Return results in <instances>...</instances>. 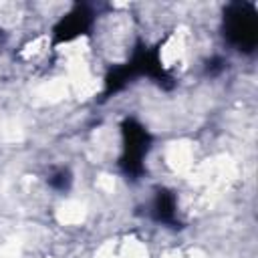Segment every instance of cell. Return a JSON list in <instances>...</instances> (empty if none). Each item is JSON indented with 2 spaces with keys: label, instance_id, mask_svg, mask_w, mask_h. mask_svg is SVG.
<instances>
[{
  "label": "cell",
  "instance_id": "obj_2",
  "mask_svg": "<svg viewBox=\"0 0 258 258\" xmlns=\"http://www.w3.org/2000/svg\"><path fill=\"white\" fill-rule=\"evenodd\" d=\"M224 38L240 52L252 54L258 46V10L252 2L236 0L222 14Z\"/></svg>",
  "mask_w": 258,
  "mask_h": 258
},
{
  "label": "cell",
  "instance_id": "obj_6",
  "mask_svg": "<svg viewBox=\"0 0 258 258\" xmlns=\"http://www.w3.org/2000/svg\"><path fill=\"white\" fill-rule=\"evenodd\" d=\"M50 187H54L56 191H67L71 187V173L69 169H56L50 177H48Z\"/></svg>",
  "mask_w": 258,
  "mask_h": 258
},
{
  "label": "cell",
  "instance_id": "obj_3",
  "mask_svg": "<svg viewBox=\"0 0 258 258\" xmlns=\"http://www.w3.org/2000/svg\"><path fill=\"white\" fill-rule=\"evenodd\" d=\"M121 135H123V153L119 157V167L129 179H139L145 173V155L149 153L151 147V135L133 117L123 119Z\"/></svg>",
  "mask_w": 258,
  "mask_h": 258
},
{
  "label": "cell",
  "instance_id": "obj_5",
  "mask_svg": "<svg viewBox=\"0 0 258 258\" xmlns=\"http://www.w3.org/2000/svg\"><path fill=\"white\" fill-rule=\"evenodd\" d=\"M151 216H153L155 222H159L163 226L181 228V224L177 222V216H175V196H173V191H169L165 187L157 189L153 206H151Z\"/></svg>",
  "mask_w": 258,
  "mask_h": 258
},
{
  "label": "cell",
  "instance_id": "obj_7",
  "mask_svg": "<svg viewBox=\"0 0 258 258\" xmlns=\"http://www.w3.org/2000/svg\"><path fill=\"white\" fill-rule=\"evenodd\" d=\"M224 67H226V60H224L222 56H214L212 60H208L206 73H208V75H212V77H216V75H220V73L224 71Z\"/></svg>",
  "mask_w": 258,
  "mask_h": 258
},
{
  "label": "cell",
  "instance_id": "obj_1",
  "mask_svg": "<svg viewBox=\"0 0 258 258\" xmlns=\"http://www.w3.org/2000/svg\"><path fill=\"white\" fill-rule=\"evenodd\" d=\"M137 77H149L151 81H155L161 89L169 91L175 87L173 77L163 69L161 58H159V44L147 46L143 42H137L133 56L119 64L113 67L107 77H105V89L101 93V101H107L109 97H113L115 93H119L121 89H125L133 79Z\"/></svg>",
  "mask_w": 258,
  "mask_h": 258
},
{
  "label": "cell",
  "instance_id": "obj_4",
  "mask_svg": "<svg viewBox=\"0 0 258 258\" xmlns=\"http://www.w3.org/2000/svg\"><path fill=\"white\" fill-rule=\"evenodd\" d=\"M93 20H95V14L91 10L89 4L85 2H77L52 28V44H62V42H69L77 36H83L91 30L93 26Z\"/></svg>",
  "mask_w": 258,
  "mask_h": 258
}]
</instances>
